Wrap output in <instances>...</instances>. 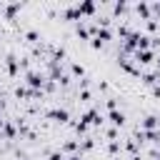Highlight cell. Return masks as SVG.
Here are the masks:
<instances>
[{
    "mask_svg": "<svg viewBox=\"0 0 160 160\" xmlns=\"http://www.w3.org/2000/svg\"><path fill=\"white\" fill-rule=\"evenodd\" d=\"M68 160H88V158H85V155H80V152H78V155H70V158H68Z\"/></svg>",
    "mask_w": 160,
    "mask_h": 160,
    "instance_id": "52a82bcc",
    "label": "cell"
},
{
    "mask_svg": "<svg viewBox=\"0 0 160 160\" xmlns=\"http://www.w3.org/2000/svg\"><path fill=\"white\" fill-rule=\"evenodd\" d=\"M140 130H158V112H145L140 120H138Z\"/></svg>",
    "mask_w": 160,
    "mask_h": 160,
    "instance_id": "5b68a950",
    "label": "cell"
},
{
    "mask_svg": "<svg viewBox=\"0 0 160 160\" xmlns=\"http://www.w3.org/2000/svg\"><path fill=\"white\" fill-rule=\"evenodd\" d=\"M65 70H68V75L72 78V80H82V78H88V70H85V65L82 62H78V60H68V65H65Z\"/></svg>",
    "mask_w": 160,
    "mask_h": 160,
    "instance_id": "7a4b0ae2",
    "label": "cell"
},
{
    "mask_svg": "<svg viewBox=\"0 0 160 160\" xmlns=\"http://www.w3.org/2000/svg\"><path fill=\"white\" fill-rule=\"evenodd\" d=\"M158 130H160V112H158Z\"/></svg>",
    "mask_w": 160,
    "mask_h": 160,
    "instance_id": "ba28073f",
    "label": "cell"
},
{
    "mask_svg": "<svg viewBox=\"0 0 160 160\" xmlns=\"http://www.w3.org/2000/svg\"><path fill=\"white\" fill-rule=\"evenodd\" d=\"M150 92H152V98H158V100H160V85H152V88H150Z\"/></svg>",
    "mask_w": 160,
    "mask_h": 160,
    "instance_id": "8992f818",
    "label": "cell"
},
{
    "mask_svg": "<svg viewBox=\"0 0 160 160\" xmlns=\"http://www.w3.org/2000/svg\"><path fill=\"white\" fill-rule=\"evenodd\" d=\"M8 160H10V158H8Z\"/></svg>",
    "mask_w": 160,
    "mask_h": 160,
    "instance_id": "30bf717a",
    "label": "cell"
},
{
    "mask_svg": "<svg viewBox=\"0 0 160 160\" xmlns=\"http://www.w3.org/2000/svg\"><path fill=\"white\" fill-rule=\"evenodd\" d=\"M110 160H125V158H110Z\"/></svg>",
    "mask_w": 160,
    "mask_h": 160,
    "instance_id": "9c48e42d",
    "label": "cell"
},
{
    "mask_svg": "<svg viewBox=\"0 0 160 160\" xmlns=\"http://www.w3.org/2000/svg\"><path fill=\"white\" fill-rule=\"evenodd\" d=\"M102 152H105V158L110 160V158H122V142L120 140H112V142H102V148H100Z\"/></svg>",
    "mask_w": 160,
    "mask_h": 160,
    "instance_id": "277c9868",
    "label": "cell"
},
{
    "mask_svg": "<svg viewBox=\"0 0 160 160\" xmlns=\"http://www.w3.org/2000/svg\"><path fill=\"white\" fill-rule=\"evenodd\" d=\"M22 82H25L30 90H42L45 82H48V75H45L40 68H32V70H28V72L22 75Z\"/></svg>",
    "mask_w": 160,
    "mask_h": 160,
    "instance_id": "6da1fadb",
    "label": "cell"
},
{
    "mask_svg": "<svg viewBox=\"0 0 160 160\" xmlns=\"http://www.w3.org/2000/svg\"><path fill=\"white\" fill-rule=\"evenodd\" d=\"M58 150L65 155V158H70V155H78L80 152V145H78V138H65L60 145H58Z\"/></svg>",
    "mask_w": 160,
    "mask_h": 160,
    "instance_id": "3957f363",
    "label": "cell"
}]
</instances>
